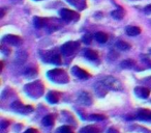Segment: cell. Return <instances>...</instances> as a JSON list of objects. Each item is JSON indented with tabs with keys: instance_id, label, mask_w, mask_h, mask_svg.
<instances>
[{
	"instance_id": "13",
	"label": "cell",
	"mask_w": 151,
	"mask_h": 133,
	"mask_svg": "<svg viewBox=\"0 0 151 133\" xmlns=\"http://www.w3.org/2000/svg\"><path fill=\"white\" fill-rule=\"evenodd\" d=\"M141 33V28L137 27V26H128L126 28V34L129 36H136Z\"/></svg>"
},
{
	"instance_id": "28",
	"label": "cell",
	"mask_w": 151,
	"mask_h": 133,
	"mask_svg": "<svg viewBox=\"0 0 151 133\" xmlns=\"http://www.w3.org/2000/svg\"><path fill=\"white\" fill-rule=\"evenodd\" d=\"M60 132L61 133H73V131L70 130V128H69L68 126H63V127H61Z\"/></svg>"
},
{
	"instance_id": "22",
	"label": "cell",
	"mask_w": 151,
	"mask_h": 133,
	"mask_svg": "<svg viewBox=\"0 0 151 133\" xmlns=\"http://www.w3.org/2000/svg\"><path fill=\"white\" fill-rule=\"evenodd\" d=\"M42 124L46 127H51L54 124V116H46L42 118Z\"/></svg>"
},
{
	"instance_id": "11",
	"label": "cell",
	"mask_w": 151,
	"mask_h": 133,
	"mask_svg": "<svg viewBox=\"0 0 151 133\" xmlns=\"http://www.w3.org/2000/svg\"><path fill=\"white\" fill-rule=\"evenodd\" d=\"M107 89H108L105 86L103 82H97V84L95 85V91H96V94L99 97H104L107 94Z\"/></svg>"
},
{
	"instance_id": "1",
	"label": "cell",
	"mask_w": 151,
	"mask_h": 133,
	"mask_svg": "<svg viewBox=\"0 0 151 133\" xmlns=\"http://www.w3.org/2000/svg\"><path fill=\"white\" fill-rule=\"evenodd\" d=\"M48 77L52 81L60 84H64L68 81V76L63 70L60 69H55V70H51L50 72H48Z\"/></svg>"
},
{
	"instance_id": "7",
	"label": "cell",
	"mask_w": 151,
	"mask_h": 133,
	"mask_svg": "<svg viewBox=\"0 0 151 133\" xmlns=\"http://www.w3.org/2000/svg\"><path fill=\"white\" fill-rule=\"evenodd\" d=\"M71 72L80 79H88L89 77H90V75H89V73L87 72V71L79 68L78 65H75V67L71 69Z\"/></svg>"
},
{
	"instance_id": "34",
	"label": "cell",
	"mask_w": 151,
	"mask_h": 133,
	"mask_svg": "<svg viewBox=\"0 0 151 133\" xmlns=\"http://www.w3.org/2000/svg\"><path fill=\"white\" fill-rule=\"evenodd\" d=\"M4 14H5V12H4V9H1V15H0V17H1V18H2L3 17V16H4Z\"/></svg>"
},
{
	"instance_id": "23",
	"label": "cell",
	"mask_w": 151,
	"mask_h": 133,
	"mask_svg": "<svg viewBox=\"0 0 151 133\" xmlns=\"http://www.w3.org/2000/svg\"><path fill=\"white\" fill-rule=\"evenodd\" d=\"M120 65L123 69H130L134 65V61L132 60V59H125V60H123L120 63Z\"/></svg>"
},
{
	"instance_id": "32",
	"label": "cell",
	"mask_w": 151,
	"mask_h": 133,
	"mask_svg": "<svg viewBox=\"0 0 151 133\" xmlns=\"http://www.w3.org/2000/svg\"><path fill=\"white\" fill-rule=\"evenodd\" d=\"M1 49H2V52H3V53H5V54H9V53H11V51H6V50H9V49L5 48L4 46L1 47Z\"/></svg>"
},
{
	"instance_id": "9",
	"label": "cell",
	"mask_w": 151,
	"mask_h": 133,
	"mask_svg": "<svg viewBox=\"0 0 151 133\" xmlns=\"http://www.w3.org/2000/svg\"><path fill=\"white\" fill-rule=\"evenodd\" d=\"M134 93L138 97L143 98V99H147L150 95V91L146 87H143V86H139L134 89Z\"/></svg>"
},
{
	"instance_id": "18",
	"label": "cell",
	"mask_w": 151,
	"mask_h": 133,
	"mask_svg": "<svg viewBox=\"0 0 151 133\" xmlns=\"http://www.w3.org/2000/svg\"><path fill=\"white\" fill-rule=\"evenodd\" d=\"M112 17H113L114 19H116V20H121L122 18L124 17L123 9H122L121 7H119V9L113 11V12H112Z\"/></svg>"
},
{
	"instance_id": "31",
	"label": "cell",
	"mask_w": 151,
	"mask_h": 133,
	"mask_svg": "<svg viewBox=\"0 0 151 133\" xmlns=\"http://www.w3.org/2000/svg\"><path fill=\"white\" fill-rule=\"evenodd\" d=\"M9 125V121H2V123H1V129H4L6 128L7 126Z\"/></svg>"
},
{
	"instance_id": "14",
	"label": "cell",
	"mask_w": 151,
	"mask_h": 133,
	"mask_svg": "<svg viewBox=\"0 0 151 133\" xmlns=\"http://www.w3.org/2000/svg\"><path fill=\"white\" fill-rule=\"evenodd\" d=\"M47 100H48L50 103H58L59 101V95L56 93V92H50V93L48 94V96H47Z\"/></svg>"
},
{
	"instance_id": "15",
	"label": "cell",
	"mask_w": 151,
	"mask_h": 133,
	"mask_svg": "<svg viewBox=\"0 0 151 133\" xmlns=\"http://www.w3.org/2000/svg\"><path fill=\"white\" fill-rule=\"evenodd\" d=\"M95 40H96L97 42L101 43V44H105L108 41V34L103 31L96 32V33H95Z\"/></svg>"
},
{
	"instance_id": "8",
	"label": "cell",
	"mask_w": 151,
	"mask_h": 133,
	"mask_svg": "<svg viewBox=\"0 0 151 133\" xmlns=\"http://www.w3.org/2000/svg\"><path fill=\"white\" fill-rule=\"evenodd\" d=\"M78 100L83 105H90V104L92 103V98H91V96L89 95L88 93H86V92L80 93V95H79V97H78Z\"/></svg>"
},
{
	"instance_id": "20",
	"label": "cell",
	"mask_w": 151,
	"mask_h": 133,
	"mask_svg": "<svg viewBox=\"0 0 151 133\" xmlns=\"http://www.w3.org/2000/svg\"><path fill=\"white\" fill-rule=\"evenodd\" d=\"M12 106H13V108L16 110V111L22 112V113H24V109H25V106H24L23 104H22L20 101H15L13 104H12Z\"/></svg>"
},
{
	"instance_id": "19",
	"label": "cell",
	"mask_w": 151,
	"mask_h": 133,
	"mask_svg": "<svg viewBox=\"0 0 151 133\" xmlns=\"http://www.w3.org/2000/svg\"><path fill=\"white\" fill-rule=\"evenodd\" d=\"M116 47H117L119 50H122V51H127L130 49V45L127 44L126 42H124V41H118V42L116 43Z\"/></svg>"
},
{
	"instance_id": "29",
	"label": "cell",
	"mask_w": 151,
	"mask_h": 133,
	"mask_svg": "<svg viewBox=\"0 0 151 133\" xmlns=\"http://www.w3.org/2000/svg\"><path fill=\"white\" fill-rule=\"evenodd\" d=\"M144 13L146 14V15H151V4L147 5L146 7L144 9Z\"/></svg>"
},
{
	"instance_id": "6",
	"label": "cell",
	"mask_w": 151,
	"mask_h": 133,
	"mask_svg": "<svg viewBox=\"0 0 151 133\" xmlns=\"http://www.w3.org/2000/svg\"><path fill=\"white\" fill-rule=\"evenodd\" d=\"M2 42L9 45H13V46H19V45L22 44V39L20 36H13V34H7V36H3Z\"/></svg>"
},
{
	"instance_id": "26",
	"label": "cell",
	"mask_w": 151,
	"mask_h": 133,
	"mask_svg": "<svg viewBox=\"0 0 151 133\" xmlns=\"http://www.w3.org/2000/svg\"><path fill=\"white\" fill-rule=\"evenodd\" d=\"M83 42L87 45L90 44V43L92 42V36H91V33H85L84 36H83Z\"/></svg>"
},
{
	"instance_id": "10",
	"label": "cell",
	"mask_w": 151,
	"mask_h": 133,
	"mask_svg": "<svg viewBox=\"0 0 151 133\" xmlns=\"http://www.w3.org/2000/svg\"><path fill=\"white\" fill-rule=\"evenodd\" d=\"M68 2L80 11H83L86 7V0H68Z\"/></svg>"
},
{
	"instance_id": "17",
	"label": "cell",
	"mask_w": 151,
	"mask_h": 133,
	"mask_svg": "<svg viewBox=\"0 0 151 133\" xmlns=\"http://www.w3.org/2000/svg\"><path fill=\"white\" fill-rule=\"evenodd\" d=\"M139 118L141 120H144V121H148V120H151V111H148L146 109H142L138 114Z\"/></svg>"
},
{
	"instance_id": "2",
	"label": "cell",
	"mask_w": 151,
	"mask_h": 133,
	"mask_svg": "<svg viewBox=\"0 0 151 133\" xmlns=\"http://www.w3.org/2000/svg\"><path fill=\"white\" fill-rule=\"evenodd\" d=\"M101 82L105 84V86L107 87L108 89H112V91H121L123 89L122 86V83L120 82L118 79L114 78L112 76H108V77H105V78L101 80Z\"/></svg>"
},
{
	"instance_id": "35",
	"label": "cell",
	"mask_w": 151,
	"mask_h": 133,
	"mask_svg": "<svg viewBox=\"0 0 151 133\" xmlns=\"http://www.w3.org/2000/svg\"><path fill=\"white\" fill-rule=\"evenodd\" d=\"M110 133H117V131H115V130H113V129H110V131H109Z\"/></svg>"
},
{
	"instance_id": "27",
	"label": "cell",
	"mask_w": 151,
	"mask_h": 133,
	"mask_svg": "<svg viewBox=\"0 0 151 133\" xmlns=\"http://www.w3.org/2000/svg\"><path fill=\"white\" fill-rule=\"evenodd\" d=\"M105 118L106 116H103V114H92L91 116V120H94V121H103Z\"/></svg>"
},
{
	"instance_id": "33",
	"label": "cell",
	"mask_w": 151,
	"mask_h": 133,
	"mask_svg": "<svg viewBox=\"0 0 151 133\" xmlns=\"http://www.w3.org/2000/svg\"><path fill=\"white\" fill-rule=\"evenodd\" d=\"M25 133H37V130H36V129H28L27 131H26Z\"/></svg>"
},
{
	"instance_id": "4",
	"label": "cell",
	"mask_w": 151,
	"mask_h": 133,
	"mask_svg": "<svg viewBox=\"0 0 151 133\" xmlns=\"http://www.w3.org/2000/svg\"><path fill=\"white\" fill-rule=\"evenodd\" d=\"M25 89L27 91V93L29 94L30 92H33L31 94L32 97H40V95H42V91H44V86L40 82L36 81V82L30 83V84L26 85Z\"/></svg>"
},
{
	"instance_id": "30",
	"label": "cell",
	"mask_w": 151,
	"mask_h": 133,
	"mask_svg": "<svg viewBox=\"0 0 151 133\" xmlns=\"http://www.w3.org/2000/svg\"><path fill=\"white\" fill-rule=\"evenodd\" d=\"M33 111V107L32 106H25V109H24V113H29V112Z\"/></svg>"
},
{
	"instance_id": "5",
	"label": "cell",
	"mask_w": 151,
	"mask_h": 133,
	"mask_svg": "<svg viewBox=\"0 0 151 133\" xmlns=\"http://www.w3.org/2000/svg\"><path fill=\"white\" fill-rule=\"evenodd\" d=\"M60 16H61V18L66 22L73 21V20L77 21V20H79V17H80L77 13H75V12L70 11V9H61Z\"/></svg>"
},
{
	"instance_id": "3",
	"label": "cell",
	"mask_w": 151,
	"mask_h": 133,
	"mask_svg": "<svg viewBox=\"0 0 151 133\" xmlns=\"http://www.w3.org/2000/svg\"><path fill=\"white\" fill-rule=\"evenodd\" d=\"M79 47H80V44L78 42H73V41H69V42L65 43L64 45H62L61 47V51L64 55L66 56H69V55L73 54L76 51L78 50Z\"/></svg>"
},
{
	"instance_id": "21",
	"label": "cell",
	"mask_w": 151,
	"mask_h": 133,
	"mask_svg": "<svg viewBox=\"0 0 151 133\" xmlns=\"http://www.w3.org/2000/svg\"><path fill=\"white\" fill-rule=\"evenodd\" d=\"M80 133H101V131L97 128H95V127L87 126V127H84L83 129H81Z\"/></svg>"
},
{
	"instance_id": "24",
	"label": "cell",
	"mask_w": 151,
	"mask_h": 133,
	"mask_svg": "<svg viewBox=\"0 0 151 133\" xmlns=\"http://www.w3.org/2000/svg\"><path fill=\"white\" fill-rule=\"evenodd\" d=\"M26 57H27V53L24 52V51H19L18 52V54L16 55V61H19L20 63H23L24 61L26 60Z\"/></svg>"
},
{
	"instance_id": "12",
	"label": "cell",
	"mask_w": 151,
	"mask_h": 133,
	"mask_svg": "<svg viewBox=\"0 0 151 133\" xmlns=\"http://www.w3.org/2000/svg\"><path fill=\"white\" fill-rule=\"evenodd\" d=\"M84 55L87 59H89V60H96V59L99 58L97 53L95 52L94 50H91V49H85Z\"/></svg>"
},
{
	"instance_id": "25",
	"label": "cell",
	"mask_w": 151,
	"mask_h": 133,
	"mask_svg": "<svg viewBox=\"0 0 151 133\" xmlns=\"http://www.w3.org/2000/svg\"><path fill=\"white\" fill-rule=\"evenodd\" d=\"M50 61L54 65H60L61 63V58H60V55L59 54H53L50 56Z\"/></svg>"
},
{
	"instance_id": "16",
	"label": "cell",
	"mask_w": 151,
	"mask_h": 133,
	"mask_svg": "<svg viewBox=\"0 0 151 133\" xmlns=\"http://www.w3.org/2000/svg\"><path fill=\"white\" fill-rule=\"evenodd\" d=\"M33 24H34V26H35V28L40 29V28L44 27V26L46 25V20L42 19V18H40V17H34Z\"/></svg>"
}]
</instances>
